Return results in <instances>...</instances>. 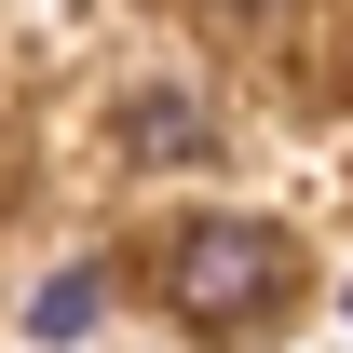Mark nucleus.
Masks as SVG:
<instances>
[{"label":"nucleus","instance_id":"obj_3","mask_svg":"<svg viewBox=\"0 0 353 353\" xmlns=\"http://www.w3.org/2000/svg\"><path fill=\"white\" fill-rule=\"evenodd\" d=\"M95 299H109L95 272H54V285H41V312H28V326H41V340H68V326H95Z\"/></svg>","mask_w":353,"mask_h":353},{"label":"nucleus","instance_id":"obj_2","mask_svg":"<svg viewBox=\"0 0 353 353\" xmlns=\"http://www.w3.org/2000/svg\"><path fill=\"white\" fill-rule=\"evenodd\" d=\"M123 136H136V163H190V150H204V109H190L176 82H150V95L123 109Z\"/></svg>","mask_w":353,"mask_h":353},{"label":"nucleus","instance_id":"obj_4","mask_svg":"<svg viewBox=\"0 0 353 353\" xmlns=\"http://www.w3.org/2000/svg\"><path fill=\"white\" fill-rule=\"evenodd\" d=\"M218 14H285V0H218Z\"/></svg>","mask_w":353,"mask_h":353},{"label":"nucleus","instance_id":"obj_1","mask_svg":"<svg viewBox=\"0 0 353 353\" xmlns=\"http://www.w3.org/2000/svg\"><path fill=\"white\" fill-rule=\"evenodd\" d=\"M163 299L190 312V326H259V312L285 299V231H259V218H190L163 245Z\"/></svg>","mask_w":353,"mask_h":353}]
</instances>
